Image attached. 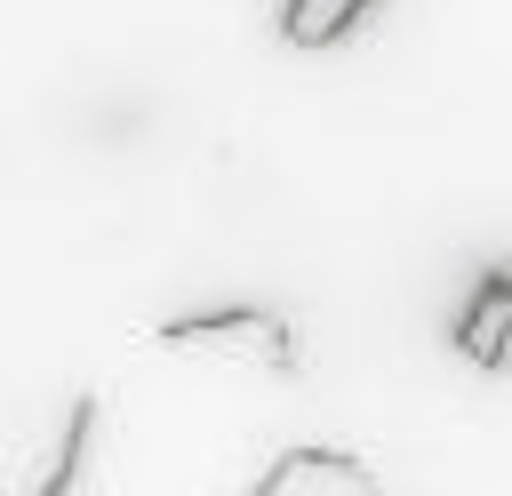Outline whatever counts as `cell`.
<instances>
[{
  "instance_id": "6da1fadb",
  "label": "cell",
  "mask_w": 512,
  "mask_h": 496,
  "mask_svg": "<svg viewBox=\"0 0 512 496\" xmlns=\"http://www.w3.org/2000/svg\"><path fill=\"white\" fill-rule=\"evenodd\" d=\"M160 344H232L264 368H296V328L280 312H256V304H232V312H192V320H168Z\"/></svg>"
},
{
  "instance_id": "5b68a950",
  "label": "cell",
  "mask_w": 512,
  "mask_h": 496,
  "mask_svg": "<svg viewBox=\"0 0 512 496\" xmlns=\"http://www.w3.org/2000/svg\"><path fill=\"white\" fill-rule=\"evenodd\" d=\"M96 424H104V408L80 392V400H72V416H64L56 464H48V472H40V488H24V496H72V488H80V472H88V440H96Z\"/></svg>"
},
{
  "instance_id": "3957f363",
  "label": "cell",
  "mask_w": 512,
  "mask_h": 496,
  "mask_svg": "<svg viewBox=\"0 0 512 496\" xmlns=\"http://www.w3.org/2000/svg\"><path fill=\"white\" fill-rule=\"evenodd\" d=\"M456 352L472 368H488V376L512 368V264H496V272L472 280V296L456 312Z\"/></svg>"
},
{
  "instance_id": "7a4b0ae2",
  "label": "cell",
  "mask_w": 512,
  "mask_h": 496,
  "mask_svg": "<svg viewBox=\"0 0 512 496\" xmlns=\"http://www.w3.org/2000/svg\"><path fill=\"white\" fill-rule=\"evenodd\" d=\"M248 496H384V480L352 448H288L248 480Z\"/></svg>"
},
{
  "instance_id": "277c9868",
  "label": "cell",
  "mask_w": 512,
  "mask_h": 496,
  "mask_svg": "<svg viewBox=\"0 0 512 496\" xmlns=\"http://www.w3.org/2000/svg\"><path fill=\"white\" fill-rule=\"evenodd\" d=\"M376 0H280V40L288 48H336Z\"/></svg>"
}]
</instances>
